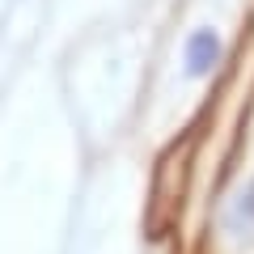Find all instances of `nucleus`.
<instances>
[{
  "mask_svg": "<svg viewBox=\"0 0 254 254\" xmlns=\"http://www.w3.org/2000/svg\"><path fill=\"white\" fill-rule=\"evenodd\" d=\"M220 55H225L220 38L212 34V30H195V34L187 38V72L190 76H208L220 64Z\"/></svg>",
  "mask_w": 254,
  "mask_h": 254,
  "instance_id": "1",
  "label": "nucleus"
},
{
  "mask_svg": "<svg viewBox=\"0 0 254 254\" xmlns=\"http://www.w3.org/2000/svg\"><path fill=\"white\" fill-rule=\"evenodd\" d=\"M237 220H246V225H254V182H250V190L242 195V203H237Z\"/></svg>",
  "mask_w": 254,
  "mask_h": 254,
  "instance_id": "2",
  "label": "nucleus"
}]
</instances>
